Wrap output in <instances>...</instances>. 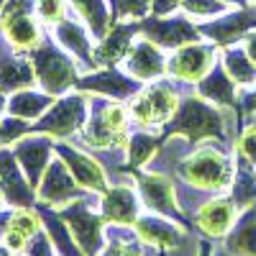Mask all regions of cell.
<instances>
[{
	"mask_svg": "<svg viewBox=\"0 0 256 256\" xmlns=\"http://www.w3.org/2000/svg\"><path fill=\"white\" fill-rule=\"evenodd\" d=\"M236 118V108H220L200 95H187L174 118L164 126V136H184L192 144L228 141Z\"/></svg>",
	"mask_w": 256,
	"mask_h": 256,
	"instance_id": "cell-1",
	"label": "cell"
},
{
	"mask_svg": "<svg viewBox=\"0 0 256 256\" xmlns=\"http://www.w3.org/2000/svg\"><path fill=\"white\" fill-rule=\"evenodd\" d=\"M177 174L208 195H223L236 177V159H230L218 146H200L180 162Z\"/></svg>",
	"mask_w": 256,
	"mask_h": 256,
	"instance_id": "cell-2",
	"label": "cell"
},
{
	"mask_svg": "<svg viewBox=\"0 0 256 256\" xmlns=\"http://www.w3.org/2000/svg\"><path fill=\"white\" fill-rule=\"evenodd\" d=\"M28 59L36 70V80L44 92L62 98L80 82V62L72 59L64 46H56L52 41H41V46L28 52Z\"/></svg>",
	"mask_w": 256,
	"mask_h": 256,
	"instance_id": "cell-3",
	"label": "cell"
},
{
	"mask_svg": "<svg viewBox=\"0 0 256 256\" xmlns=\"http://www.w3.org/2000/svg\"><path fill=\"white\" fill-rule=\"evenodd\" d=\"M128 116L120 102L113 98H98L90 100V116L84 126V146L92 148H113V146H126L128 144Z\"/></svg>",
	"mask_w": 256,
	"mask_h": 256,
	"instance_id": "cell-4",
	"label": "cell"
},
{
	"mask_svg": "<svg viewBox=\"0 0 256 256\" xmlns=\"http://www.w3.org/2000/svg\"><path fill=\"white\" fill-rule=\"evenodd\" d=\"M90 116V98L82 90L62 95L52 108L38 118V123H31V134H49L54 138H72L80 136L88 126Z\"/></svg>",
	"mask_w": 256,
	"mask_h": 256,
	"instance_id": "cell-5",
	"label": "cell"
},
{
	"mask_svg": "<svg viewBox=\"0 0 256 256\" xmlns=\"http://www.w3.org/2000/svg\"><path fill=\"white\" fill-rule=\"evenodd\" d=\"M180 102H182V95L174 84L154 82L152 88H146L136 95L128 110H131V118L148 131V128H164L180 110Z\"/></svg>",
	"mask_w": 256,
	"mask_h": 256,
	"instance_id": "cell-6",
	"label": "cell"
},
{
	"mask_svg": "<svg viewBox=\"0 0 256 256\" xmlns=\"http://www.w3.org/2000/svg\"><path fill=\"white\" fill-rule=\"evenodd\" d=\"M59 216L72 228V233H74L80 248L84 251V256H98L105 248V228H102L105 218L95 216L92 202L88 198H80L70 205L59 208Z\"/></svg>",
	"mask_w": 256,
	"mask_h": 256,
	"instance_id": "cell-7",
	"label": "cell"
},
{
	"mask_svg": "<svg viewBox=\"0 0 256 256\" xmlns=\"http://www.w3.org/2000/svg\"><path fill=\"white\" fill-rule=\"evenodd\" d=\"M36 198H38V202L52 205V208L59 210L64 205L80 200V198H88V190L74 180V174L70 172L67 162L56 154V159L49 162L44 177H41V182L36 187Z\"/></svg>",
	"mask_w": 256,
	"mask_h": 256,
	"instance_id": "cell-8",
	"label": "cell"
},
{
	"mask_svg": "<svg viewBox=\"0 0 256 256\" xmlns=\"http://www.w3.org/2000/svg\"><path fill=\"white\" fill-rule=\"evenodd\" d=\"M218 56H220V46H216L212 41L210 44L195 41V44L180 46L172 56H169L166 72L184 84H198L218 64Z\"/></svg>",
	"mask_w": 256,
	"mask_h": 256,
	"instance_id": "cell-9",
	"label": "cell"
},
{
	"mask_svg": "<svg viewBox=\"0 0 256 256\" xmlns=\"http://www.w3.org/2000/svg\"><path fill=\"white\" fill-rule=\"evenodd\" d=\"M136 182H138V192H141V202L154 210L156 216H164V218H172L177 223H184V210L180 208V200H177V187L172 184L164 172H154V174H141L136 169Z\"/></svg>",
	"mask_w": 256,
	"mask_h": 256,
	"instance_id": "cell-10",
	"label": "cell"
},
{
	"mask_svg": "<svg viewBox=\"0 0 256 256\" xmlns=\"http://www.w3.org/2000/svg\"><path fill=\"white\" fill-rule=\"evenodd\" d=\"M0 195L10 208H34L38 202L36 187L28 182L16 152L0 146Z\"/></svg>",
	"mask_w": 256,
	"mask_h": 256,
	"instance_id": "cell-11",
	"label": "cell"
},
{
	"mask_svg": "<svg viewBox=\"0 0 256 256\" xmlns=\"http://www.w3.org/2000/svg\"><path fill=\"white\" fill-rule=\"evenodd\" d=\"M202 38L212 41L216 46H230V44H238V41L256 28V6H246L238 8L233 13H223L216 20H205V24L198 26Z\"/></svg>",
	"mask_w": 256,
	"mask_h": 256,
	"instance_id": "cell-12",
	"label": "cell"
},
{
	"mask_svg": "<svg viewBox=\"0 0 256 256\" xmlns=\"http://www.w3.org/2000/svg\"><path fill=\"white\" fill-rule=\"evenodd\" d=\"M141 34L146 38H152L154 44L164 46V49H180L187 44H195V41H202V34L195 24H190L187 18H148V20H138Z\"/></svg>",
	"mask_w": 256,
	"mask_h": 256,
	"instance_id": "cell-13",
	"label": "cell"
},
{
	"mask_svg": "<svg viewBox=\"0 0 256 256\" xmlns=\"http://www.w3.org/2000/svg\"><path fill=\"white\" fill-rule=\"evenodd\" d=\"M238 216H241V208L236 205V200L220 195V198H208L195 210L192 220L208 238H226L230 228L236 226Z\"/></svg>",
	"mask_w": 256,
	"mask_h": 256,
	"instance_id": "cell-14",
	"label": "cell"
},
{
	"mask_svg": "<svg viewBox=\"0 0 256 256\" xmlns=\"http://www.w3.org/2000/svg\"><path fill=\"white\" fill-rule=\"evenodd\" d=\"M134 230H136V236L141 238V244L146 246H156L162 254H169V251H177L182 248L184 244H190L187 238V233H184V226L177 223L172 218H156V212L154 216H138V220L134 223Z\"/></svg>",
	"mask_w": 256,
	"mask_h": 256,
	"instance_id": "cell-15",
	"label": "cell"
},
{
	"mask_svg": "<svg viewBox=\"0 0 256 256\" xmlns=\"http://www.w3.org/2000/svg\"><path fill=\"white\" fill-rule=\"evenodd\" d=\"M166 67H169V59L164 56L162 46L154 44L152 38H141L131 46V52L126 54L123 59V70L126 74H131L141 82H152V80H159L166 74Z\"/></svg>",
	"mask_w": 256,
	"mask_h": 256,
	"instance_id": "cell-16",
	"label": "cell"
},
{
	"mask_svg": "<svg viewBox=\"0 0 256 256\" xmlns=\"http://www.w3.org/2000/svg\"><path fill=\"white\" fill-rule=\"evenodd\" d=\"M20 166H24V172L28 177V182L34 187H38L41 177H44L49 162L54 159V136L49 134H28L18 141V146L13 148Z\"/></svg>",
	"mask_w": 256,
	"mask_h": 256,
	"instance_id": "cell-17",
	"label": "cell"
},
{
	"mask_svg": "<svg viewBox=\"0 0 256 256\" xmlns=\"http://www.w3.org/2000/svg\"><path fill=\"white\" fill-rule=\"evenodd\" d=\"M77 90L98 92V95L113 98V100H128V98H136L144 88H141V80L110 67V70H100V72H90V74L80 77Z\"/></svg>",
	"mask_w": 256,
	"mask_h": 256,
	"instance_id": "cell-18",
	"label": "cell"
},
{
	"mask_svg": "<svg viewBox=\"0 0 256 256\" xmlns=\"http://www.w3.org/2000/svg\"><path fill=\"white\" fill-rule=\"evenodd\" d=\"M54 152L67 162L74 180L88 192H98V195H102V192L108 190V177H105L102 166H100V162L95 156L80 152V148H74L70 144H54Z\"/></svg>",
	"mask_w": 256,
	"mask_h": 256,
	"instance_id": "cell-19",
	"label": "cell"
},
{
	"mask_svg": "<svg viewBox=\"0 0 256 256\" xmlns=\"http://www.w3.org/2000/svg\"><path fill=\"white\" fill-rule=\"evenodd\" d=\"M136 34H141L138 24H123V20L113 24L110 31L100 38V44L92 52L95 67H116L118 62H123L126 54L131 52V46H134V36Z\"/></svg>",
	"mask_w": 256,
	"mask_h": 256,
	"instance_id": "cell-20",
	"label": "cell"
},
{
	"mask_svg": "<svg viewBox=\"0 0 256 256\" xmlns=\"http://www.w3.org/2000/svg\"><path fill=\"white\" fill-rule=\"evenodd\" d=\"M141 198L134 192V187H126V184H116L108 187L102 192V218L105 223H113V226H134L138 220V205Z\"/></svg>",
	"mask_w": 256,
	"mask_h": 256,
	"instance_id": "cell-21",
	"label": "cell"
},
{
	"mask_svg": "<svg viewBox=\"0 0 256 256\" xmlns=\"http://www.w3.org/2000/svg\"><path fill=\"white\" fill-rule=\"evenodd\" d=\"M198 95L220 108H241V88L230 80L220 62L198 82Z\"/></svg>",
	"mask_w": 256,
	"mask_h": 256,
	"instance_id": "cell-22",
	"label": "cell"
},
{
	"mask_svg": "<svg viewBox=\"0 0 256 256\" xmlns=\"http://www.w3.org/2000/svg\"><path fill=\"white\" fill-rule=\"evenodd\" d=\"M54 36L59 41V46L67 49L82 70H95V59H92V41H90V28L80 26L77 20L72 18H64L54 26Z\"/></svg>",
	"mask_w": 256,
	"mask_h": 256,
	"instance_id": "cell-23",
	"label": "cell"
},
{
	"mask_svg": "<svg viewBox=\"0 0 256 256\" xmlns=\"http://www.w3.org/2000/svg\"><path fill=\"white\" fill-rule=\"evenodd\" d=\"M41 228H44V223H41V216H38L36 205L34 208H13L8 230L3 233V238H0V241H3L13 254L26 251L28 241L36 236Z\"/></svg>",
	"mask_w": 256,
	"mask_h": 256,
	"instance_id": "cell-24",
	"label": "cell"
},
{
	"mask_svg": "<svg viewBox=\"0 0 256 256\" xmlns=\"http://www.w3.org/2000/svg\"><path fill=\"white\" fill-rule=\"evenodd\" d=\"M36 210H38L41 223H44L46 233L52 236V241H54L59 256H84V251L80 248V244H77V238H74L72 228L67 226V220L59 216L56 208L44 205V202H36Z\"/></svg>",
	"mask_w": 256,
	"mask_h": 256,
	"instance_id": "cell-25",
	"label": "cell"
},
{
	"mask_svg": "<svg viewBox=\"0 0 256 256\" xmlns=\"http://www.w3.org/2000/svg\"><path fill=\"white\" fill-rule=\"evenodd\" d=\"M223 246L233 256H256V205L241 210L236 226L223 238Z\"/></svg>",
	"mask_w": 256,
	"mask_h": 256,
	"instance_id": "cell-26",
	"label": "cell"
},
{
	"mask_svg": "<svg viewBox=\"0 0 256 256\" xmlns=\"http://www.w3.org/2000/svg\"><path fill=\"white\" fill-rule=\"evenodd\" d=\"M34 82H36V70L31 59L18 56V54H6L0 59V90L3 92L26 90Z\"/></svg>",
	"mask_w": 256,
	"mask_h": 256,
	"instance_id": "cell-27",
	"label": "cell"
},
{
	"mask_svg": "<svg viewBox=\"0 0 256 256\" xmlns=\"http://www.w3.org/2000/svg\"><path fill=\"white\" fill-rule=\"evenodd\" d=\"M220 64L226 67L230 80L236 82L241 90H248L256 84V64L251 62V56L246 54V49L241 44L223 46L220 49Z\"/></svg>",
	"mask_w": 256,
	"mask_h": 256,
	"instance_id": "cell-28",
	"label": "cell"
},
{
	"mask_svg": "<svg viewBox=\"0 0 256 256\" xmlns=\"http://www.w3.org/2000/svg\"><path fill=\"white\" fill-rule=\"evenodd\" d=\"M0 34L8 41V46H13L16 52H26V54L34 52L36 46H41V41H44L34 16H24V18L10 20V24H3L0 26Z\"/></svg>",
	"mask_w": 256,
	"mask_h": 256,
	"instance_id": "cell-29",
	"label": "cell"
},
{
	"mask_svg": "<svg viewBox=\"0 0 256 256\" xmlns=\"http://www.w3.org/2000/svg\"><path fill=\"white\" fill-rule=\"evenodd\" d=\"M54 102H56L54 95H49V92H34L31 88H26V90H18V92L10 95L8 113L18 116V118H26V120H38Z\"/></svg>",
	"mask_w": 256,
	"mask_h": 256,
	"instance_id": "cell-30",
	"label": "cell"
},
{
	"mask_svg": "<svg viewBox=\"0 0 256 256\" xmlns=\"http://www.w3.org/2000/svg\"><path fill=\"white\" fill-rule=\"evenodd\" d=\"M70 3L74 6V10L80 13V18L84 20V26L90 28V34L98 41L110 31L113 20H110V13H108L105 0H70Z\"/></svg>",
	"mask_w": 256,
	"mask_h": 256,
	"instance_id": "cell-31",
	"label": "cell"
},
{
	"mask_svg": "<svg viewBox=\"0 0 256 256\" xmlns=\"http://www.w3.org/2000/svg\"><path fill=\"white\" fill-rule=\"evenodd\" d=\"M230 198L241 210L256 205V166L236 156V177L230 184Z\"/></svg>",
	"mask_w": 256,
	"mask_h": 256,
	"instance_id": "cell-32",
	"label": "cell"
},
{
	"mask_svg": "<svg viewBox=\"0 0 256 256\" xmlns=\"http://www.w3.org/2000/svg\"><path fill=\"white\" fill-rule=\"evenodd\" d=\"M134 226H113L108 230V244L98 256H144V246L138 244Z\"/></svg>",
	"mask_w": 256,
	"mask_h": 256,
	"instance_id": "cell-33",
	"label": "cell"
},
{
	"mask_svg": "<svg viewBox=\"0 0 256 256\" xmlns=\"http://www.w3.org/2000/svg\"><path fill=\"white\" fill-rule=\"evenodd\" d=\"M159 146H162V138L148 134L144 128V131H138V134H134L131 138H128V144H126V164L136 172V169H141L148 159L156 156Z\"/></svg>",
	"mask_w": 256,
	"mask_h": 256,
	"instance_id": "cell-34",
	"label": "cell"
},
{
	"mask_svg": "<svg viewBox=\"0 0 256 256\" xmlns=\"http://www.w3.org/2000/svg\"><path fill=\"white\" fill-rule=\"evenodd\" d=\"M31 134V123L26 118H18V116H10L0 120V146H8V144H18L24 136Z\"/></svg>",
	"mask_w": 256,
	"mask_h": 256,
	"instance_id": "cell-35",
	"label": "cell"
},
{
	"mask_svg": "<svg viewBox=\"0 0 256 256\" xmlns=\"http://www.w3.org/2000/svg\"><path fill=\"white\" fill-rule=\"evenodd\" d=\"M182 8L192 18H218L226 13L228 6L223 0H182Z\"/></svg>",
	"mask_w": 256,
	"mask_h": 256,
	"instance_id": "cell-36",
	"label": "cell"
},
{
	"mask_svg": "<svg viewBox=\"0 0 256 256\" xmlns=\"http://www.w3.org/2000/svg\"><path fill=\"white\" fill-rule=\"evenodd\" d=\"M152 13V0H116L118 20H144Z\"/></svg>",
	"mask_w": 256,
	"mask_h": 256,
	"instance_id": "cell-37",
	"label": "cell"
},
{
	"mask_svg": "<svg viewBox=\"0 0 256 256\" xmlns=\"http://www.w3.org/2000/svg\"><path fill=\"white\" fill-rule=\"evenodd\" d=\"M36 13L44 24L56 26L67 18V0H36Z\"/></svg>",
	"mask_w": 256,
	"mask_h": 256,
	"instance_id": "cell-38",
	"label": "cell"
},
{
	"mask_svg": "<svg viewBox=\"0 0 256 256\" xmlns=\"http://www.w3.org/2000/svg\"><path fill=\"white\" fill-rule=\"evenodd\" d=\"M236 156L248 162L251 166H256V123H251L241 134V138L236 144Z\"/></svg>",
	"mask_w": 256,
	"mask_h": 256,
	"instance_id": "cell-39",
	"label": "cell"
},
{
	"mask_svg": "<svg viewBox=\"0 0 256 256\" xmlns=\"http://www.w3.org/2000/svg\"><path fill=\"white\" fill-rule=\"evenodd\" d=\"M36 10V0H8L3 13H0V26L10 24L16 18H24V16H34Z\"/></svg>",
	"mask_w": 256,
	"mask_h": 256,
	"instance_id": "cell-40",
	"label": "cell"
},
{
	"mask_svg": "<svg viewBox=\"0 0 256 256\" xmlns=\"http://www.w3.org/2000/svg\"><path fill=\"white\" fill-rule=\"evenodd\" d=\"M26 256H56V246H54L52 236L46 233V228H41L36 236L28 241V246H26Z\"/></svg>",
	"mask_w": 256,
	"mask_h": 256,
	"instance_id": "cell-41",
	"label": "cell"
},
{
	"mask_svg": "<svg viewBox=\"0 0 256 256\" xmlns=\"http://www.w3.org/2000/svg\"><path fill=\"white\" fill-rule=\"evenodd\" d=\"M177 8H182V0H152V16H169V13H174Z\"/></svg>",
	"mask_w": 256,
	"mask_h": 256,
	"instance_id": "cell-42",
	"label": "cell"
},
{
	"mask_svg": "<svg viewBox=\"0 0 256 256\" xmlns=\"http://www.w3.org/2000/svg\"><path fill=\"white\" fill-rule=\"evenodd\" d=\"M241 110L248 118H256V84L248 90H241Z\"/></svg>",
	"mask_w": 256,
	"mask_h": 256,
	"instance_id": "cell-43",
	"label": "cell"
},
{
	"mask_svg": "<svg viewBox=\"0 0 256 256\" xmlns=\"http://www.w3.org/2000/svg\"><path fill=\"white\" fill-rule=\"evenodd\" d=\"M241 46L246 49V54L251 56V62L256 64V28L254 31H248L244 38H241Z\"/></svg>",
	"mask_w": 256,
	"mask_h": 256,
	"instance_id": "cell-44",
	"label": "cell"
},
{
	"mask_svg": "<svg viewBox=\"0 0 256 256\" xmlns=\"http://www.w3.org/2000/svg\"><path fill=\"white\" fill-rule=\"evenodd\" d=\"M223 3H226V6H233V8H246L251 0H223Z\"/></svg>",
	"mask_w": 256,
	"mask_h": 256,
	"instance_id": "cell-45",
	"label": "cell"
},
{
	"mask_svg": "<svg viewBox=\"0 0 256 256\" xmlns=\"http://www.w3.org/2000/svg\"><path fill=\"white\" fill-rule=\"evenodd\" d=\"M8 110V100H6V92L0 90V120H3V113Z\"/></svg>",
	"mask_w": 256,
	"mask_h": 256,
	"instance_id": "cell-46",
	"label": "cell"
},
{
	"mask_svg": "<svg viewBox=\"0 0 256 256\" xmlns=\"http://www.w3.org/2000/svg\"><path fill=\"white\" fill-rule=\"evenodd\" d=\"M200 256H212V246H210L208 241L200 244Z\"/></svg>",
	"mask_w": 256,
	"mask_h": 256,
	"instance_id": "cell-47",
	"label": "cell"
},
{
	"mask_svg": "<svg viewBox=\"0 0 256 256\" xmlns=\"http://www.w3.org/2000/svg\"><path fill=\"white\" fill-rule=\"evenodd\" d=\"M0 256H13V251H10V248L3 244V241H0Z\"/></svg>",
	"mask_w": 256,
	"mask_h": 256,
	"instance_id": "cell-48",
	"label": "cell"
},
{
	"mask_svg": "<svg viewBox=\"0 0 256 256\" xmlns=\"http://www.w3.org/2000/svg\"><path fill=\"white\" fill-rule=\"evenodd\" d=\"M6 3H8V0H0V13H3V8H6Z\"/></svg>",
	"mask_w": 256,
	"mask_h": 256,
	"instance_id": "cell-49",
	"label": "cell"
},
{
	"mask_svg": "<svg viewBox=\"0 0 256 256\" xmlns=\"http://www.w3.org/2000/svg\"><path fill=\"white\" fill-rule=\"evenodd\" d=\"M3 202H6V200H3V195H0V210H3Z\"/></svg>",
	"mask_w": 256,
	"mask_h": 256,
	"instance_id": "cell-50",
	"label": "cell"
},
{
	"mask_svg": "<svg viewBox=\"0 0 256 256\" xmlns=\"http://www.w3.org/2000/svg\"><path fill=\"white\" fill-rule=\"evenodd\" d=\"M6 56V52H3V46H0V59H3Z\"/></svg>",
	"mask_w": 256,
	"mask_h": 256,
	"instance_id": "cell-51",
	"label": "cell"
},
{
	"mask_svg": "<svg viewBox=\"0 0 256 256\" xmlns=\"http://www.w3.org/2000/svg\"><path fill=\"white\" fill-rule=\"evenodd\" d=\"M251 3H254V6H256V0H251Z\"/></svg>",
	"mask_w": 256,
	"mask_h": 256,
	"instance_id": "cell-52",
	"label": "cell"
},
{
	"mask_svg": "<svg viewBox=\"0 0 256 256\" xmlns=\"http://www.w3.org/2000/svg\"><path fill=\"white\" fill-rule=\"evenodd\" d=\"M110 3H116V0H110Z\"/></svg>",
	"mask_w": 256,
	"mask_h": 256,
	"instance_id": "cell-53",
	"label": "cell"
},
{
	"mask_svg": "<svg viewBox=\"0 0 256 256\" xmlns=\"http://www.w3.org/2000/svg\"><path fill=\"white\" fill-rule=\"evenodd\" d=\"M254 123H256V118H254Z\"/></svg>",
	"mask_w": 256,
	"mask_h": 256,
	"instance_id": "cell-54",
	"label": "cell"
}]
</instances>
